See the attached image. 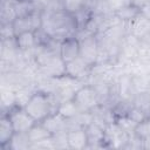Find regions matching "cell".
<instances>
[{
	"label": "cell",
	"instance_id": "e0dca14e",
	"mask_svg": "<svg viewBox=\"0 0 150 150\" xmlns=\"http://www.w3.org/2000/svg\"><path fill=\"white\" fill-rule=\"evenodd\" d=\"M127 116H128L129 118H131L135 123H138V122H141V121L148 118V117H149V114H148L146 111H144V110H142V109H139V108L132 105Z\"/></svg>",
	"mask_w": 150,
	"mask_h": 150
},
{
	"label": "cell",
	"instance_id": "7a4b0ae2",
	"mask_svg": "<svg viewBox=\"0 0 150 150\" xmlns=\"http://www.w3.org/2000/svg\"><path fill=\"white\" fill-rule=\"evenodd\" d=\"M2 112H5L11 120L15 132H27L36 123V121L27 112L25 107L18 103H15L14 105H12Z\"/></svg>",
	"mask_w": 150,
	"mask_h": 150
},
{
	"label": "cell",
	"instance_id": "3957f363",
	"mask_svg": "<svg viewBox=\"0 0 150 150\" xmlns=\"http://www.w3.org/2000/svg\"><path fill=\"white\" fill-rule=\"evenodd\" d=\"M128 32L141 43L150 42V16L142 13L131 23L127 25Z\"/></svg>",
	"mask_w": 150,
	"mask_h": 150
},
{
	"label": "cell",
	"instance_id": "5bb4252c",
	"mask_svg": "<svg viewBox=\"0 0 150 150\" xmlns=\"http://www.w3.org/2000/svg\"><path fill=\"white\" fill-rule=\"evenodd\" d=\"M61 116H63L64 118H73L75 117L79 112H81V110L79 109V107L75 104V102L73 101V98L62 101L56 110Z\"/></svg>",
	"mask_w": 150,
	"mask_h": 150
},
{
	"label": "cell",
	"instance_id": "30bf717a",
	"mask_svg": "<svg viewBox=\"0 0 150 150\" xmlns=\"http://www.w3.org/2000/svg\"><path fill=\"white\" fill-rule=\"evenodd\" d=\"M41 123L50 131L52 135H56L59 132L67 131V118H64L63 116H61L57 111L50 114Z\"/></svg>",
	"mask_w": 150,
	"mask_h": 150
},
{
	"label": "cell",
	"instance_id": "8992f818",
	"mask_svg": "<svg viewBox=\"0 0 150 150\" xmlns=\"http://www.w3.org/2000/svg\"><path fill=\"white\" fill-rule=\"evenodd\" d=\"M67 142L69 149L88 148V136L86 128H71L67 130Z\"/></svg>",
	"mask_w": 150,
	"mask_h": 150
},
{
	"label": "cell",
	"instance_id": "2e32d148",
	"mask_svg": "<svg viewBox=\"0 0 150 150\" xmlns=\"http://www.w3.org/2000/svg\"><path fill=\"white\" fill-rule=\"evenodd\" d=\"M134 135L142 141H144L145 138H148L150 136V117H148L136 124Z\"/></svg>",
	"mask_w": 150,
	"mask_h": 150
},
{
	"label": "cell",
	"instance_id": "ac0fdd59",
	"mask_svg": "<svg viewBox=\"0 0 150 150\" xmlns=\"http://www.w3.org/2000/svg\"><path fill=\"white\" fill-rule=\"evenodd\" d=\"M105 1V5L108 7V9L112 13L129 4H131V0H104Z\"/></svg>",
	"mask_w": 150,
	"mask_h": 150
},
{
	"label": "cell",
	"instance_id": "ba28073f",
	"mask_svg": "<svg viewBox=\"0 0 150 150\" xmlns=\"http://www.w3.org/2000/svg\"><path fill=\"white\" fill-rule=\"evenodd\" d=\"M142 13H143V11L139 7L135 6L134 4H129V5H127L122 8L112 12V15L117 21H120L122 23H125V25H129L135 19H137Z\"/></svg>",
	"mask_w": 150,
	"mask_h": 150
},
{
	"label": "cell",
	"instance_id": "277c9868",
	"mask_svg": "<svg viewBox=\"0 0 150 150\" xmlns=\"http://www.w3.org/2000/svg\"><path fill=\"white\" fill-rule=\"evenodd\" d=\"M93 67L87 63L81 56L64 64V76L70 80H81L91 75Z\"/></svg>",
	"mask_w": 150,
	"mask_h": 150
},
{
	"label": "cell",
	"instance_id": "44dd1931",
	"mask_svg": "<svg viewBox=\"0 0 150 150\" xmlns=\"http://www.w3.org/2000/svg\"><path fill=\"white\" fill-rule=\"evenodd\" d=\"M149 117H150V112H149Z\"/></svg>",
	"mask_w": 150,
	"mask_h": 150
},
{
	"label": "cell",
	"instance_id": "6da1fadb",
	"mask_svg": "<svg viewBox=\"0 0 150 150\" xmlns=\"http://www.w3.org/2000/svg\"><path fill=\"white\" fill-rule=\"evenodd\" d=\"M73 101L81 111H93L100 105V97L96 88L89 83L75 89Z\"/></svg>",
	"mask_w": 150,
	"mask_h": 150
},
{
	"label": "cell",
	"instance_id": "9a60e30c",
	"mask_svg": "<svg viewBox=\"0 0 150 150\" xmlns=\"http://www.w3.org/2000/svg\"><path fill=\"white\" fill-rule=\"evenodd\" d=\"M90 1L91 0H62L64 11L73 15L88 7L90 5Z\"/></svg>",
	"mask_w": 150,
	"mask_h": 150
},
{
	"label": "cell",
	"instance_id": "7c38bea8",
	"mask_svg": "<svg viewBox=\"0 0 150 150\" xmlns=\"http://www.w3.org/2000/svg\"><path fill=\"white\" fill-rule=\"evenodd\" d=\"M32 148V143L28 138L27 132H15L13 135V137L11 138V141L8 142V144L4 148V149H9V150H26V149H30Z\"/></svg>",
	"mask_w": 150,
	"mask_h": 150
},
{
	"label": "cell",
	"instance_id": "d6986e66",
	"mask_svg": "<svg viewBox=\"0 0 150 150\" xmlns=\"http://www.w3.org/2000/svg\"><path fill=\"white\" fill-rule=\"evenodd\" d=\"M131 4H134L137 7H139L143 11L144 8H146L150 5V0H131Z\"/></svg>",
	"mask_w": 150,
	"mask_h": 150
},
{
	"label": "cell",
	"instance_id": "5b68a950",
	"mask_svg": "<svg viewBox=\"0 0 150 150\" xmlns=\"http://www.w3.org/2000/svg\"><path fill=\"white\" fill-rule=\"evenodd\" d=\"M59 55L64 63L80 56V41L76 36H68L61 40Z\"/></svg>",
	"mask_w": 150,
	"mask_h": 150
},
{
	"label": "cell",
	"instance_id": "4fadbf2b",
	"mask_svg": "<svg viewBox=\"0 0 150 150\" xmlns=\"http://www.w3.org/2000/svg\"><path fill=\"white\" fill-rule=\"evenodd\" d=\"M131 101H132V105L146 111L148 114L150 112V90L149 89L135 91L131 97Z\"/></svg>",
	"mask_w": 150,
	"mask_h": 150
},
{
	"label": "cell",
	"instance_id": "9c48e42d",
	"mask_svg": "<svg viewBox=\"0 0 150 150\" xmlns=\"http://www.w3.org/2000/svg\"><path fill=\"white\" fill-rule=\"evenodd\" d=\"M15 45L21 53H28L38 48V40L34 32H25L15 36Z\"/></svg>",
	"mask_w": 150,
	"mask_h": 150
},
{
	"label": "cell",
	"instance_id": "52a82bcc",
	"mask_svg": "<svg viewBox=\"0 0 150 150\" xmlns=\"http://www.w3.org/2000/svg\"><path fill=\"white\" fill-rule=\"evenodd\" d=\"M27 135H28V138L32 143V148L30 149H34L36 148L38 145L49 141L52 138V134L50 131L41 123V122H36L28 131H27Z\"/></svg>",
	"mask_w": 150,
	"mask_h": 150
},
{
	"label": "cell",
	"instance_id": "ffe728a7",
	"mask_svg": "<svg viewBox=\"0 0 150 150\" xmlns=\"http://www.w3.org/2000/svg\"><path fill=\"white\" fill-rule=\"evenodd\" d=\"M143 149H150V136L143 141Z\"/></svg>",
	"mask_w": 150,
	"mask_h": 150
},
{
	"label": "cell",
	"instance_id": "8fae6325",
	"mask_svg": "<svg viewBox=\"0 0 150 150\" xmlns=\"http://www.w3.org/2000/svg\"><path fill=\"white\" fill-rule=\"evenodd\" d=\"M14 134H15V130L13 128L11 120L5 112H2L0 118V145L2 149L8 144V142L11 141Z\"/></svg>",
	"mask_w": 150,
	"mask_h": 150
}]
</instances>
